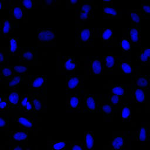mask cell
Returning <instances> with one entry per match:
<instances>
[{
	"label": "cell",
	"instance_id": "obj_1",
	"mask_svg": "<svg viewBox=\"0 0 150 150\" xmlns=\"http://www.w3.org/2000/svg\"><path fill=\"white\" fill-rule=\"evenodd\" d=\"M77 36L75 45L77 47H91L94 45L95 38L97 37V28H86L83 23H75Z\"/></svg>",
	"mask_w": 150,
	"mask_h": 150
},
{
	"label": "cell",
	"instance_id": "obj_2",
	"mask_svg": "<svg viewBox=\"0 0 150 150\" xmlns=\"http://www.w3.org/2000/svg\"><path fill=\"white\" fill-rule=\"evenodd\" d=\"M80 60L83 62L80 69L84 70L88 76L90 75H104L103 57L100 56H81Z\"/></svg>",
	"mask_w": 150,
	"mask_h": 150
},
{
	"label": "cell",
	"instance_id": "obj_3",
	"mask_svg": "<svg viewBox=\"0 0 150 150\" xmlns=\"http://www.w3.org/2000/svg\"><path fill=\"white\" fill-rule=\"evenodd\" d=\"M79 67L80 68V61L77 60L74 56H64L60 52L56 53L57 74L75 73L76 70Z\"/></svg>",
	"mask_w": 150,
	"mask_h": 150
},
{
	"label": "cell",
	"instance_id": "obj_4",
	"mask_svg": "<svg viewBox=\"0 0 150 150\" xmlns=\"http://www.w3.org/2000/svg\"><path fill=\"white\" fill-rule=\"evenodd\" d=\"M16 56L20 64L33 66L42 63L38 60V50L36 47H20Z\"/></svg>",
	"mask_w": 150,
	"mask_h": 150
},
{
	"label": "cell",
	"instance_id": "obj_5",
	"mask_svg": "<svg viewBox=\"0 0 150 150\" xmlns=\"http://www.w3.org/2000/svg\"><path fill=\"white\" fill-rule=\"evenodd\" d=\"M56 31L54 28H40L37 30V45L38 47L56 46Z\"/></svg>",
	"mask_w": 150,
	"mask_h": 150
},
{
	"label": "cell",
	"instance_id": "obj_6",
	"mask_svg": "<svg viewBox=\"0 0 150 150\" xmlns=\"http://www.w3.org/2000/svg\"><path fill=\"white\" fill-rule=\"evenodd\" d=\"M85 90L82 87L76 91L66 94V108L67 111L81 112L83 108V94Z\"/></svg>",
	"mask_w": 150,
	"mask_h": 150
},
{
	"label": "cell",
	"instance_id": "obj_7",
	"mask_svg": "<svg viewBox=\"0 0 150 150\" xmlns=\"http://www.w3.org/2000/svg\"><path fill=\"white\" fill-rule=\"evenodd\" d=\"M47 80L46 75L28 74L26 84L29 85V92H38L46 97Z\"/></svg>",
	"mask_w": 150,
	"mask_h": 150
},
{
	"label": "cell",
	"instance_id": "obj_8",
	"mask_svg": "<svg viewBox=\"0 0 150 150\" xmlns=\"http://www.w3.org/2000/svg\"><path fill=\"white\" fill-rule=\"evenodd\" d=\"M8 9L9 17L13 20L16 27L21 19H22L25 23L28 21V11L19 4L18 0H9Z\"/></svg>",
	"mask_w": 150,
	"mask_h": 150
},
{
	"label": "cell",
	"instance_id": "obj_9",
	"mask_svg": "<svg viewBox=\"0 0 150 150\" xmlns=\"http://www.w3.org/2000/svg\"><path fill=\"white\" fill-rule=\"evenodd\" d=\"M101 94L90 93L87 90L83 94V108L81 112H97Z\"/></svg>",
	"mask_w": 150,
	"mask_h": 150
},
{
	"label": "cell",
	"instance_id": "obj_10",
	"mask_svg": "<svg viewBox=\"0 0 150 150\" xmlns=\"http://www.w3.org/2000/svg\"><path fill=\"white\" fill-rule=\"evenodd\" d=\"M88 77L89 76L85 73L80 75L75 74L74 73L67 74L65 77L66 94H68L84 87L85 81L88 79Z\"/></svg>",
	"mask_w": 150,
	"mask_h": 150
},
{
	"label": "cell",
	"instance_id": "obj_11",
	"mask_svg": "<svg viewBox=\"0 0 150 150\" xmlns=\"http://www.w3.org/2000/svg\"><path fill=\"white\" fill-rule=\"evenodd\" d=\"M141 71L140 66H134L131 61L125 57L120 56L117 62V75H132L134 76Z\"/></svg>",
	"mask_w": 150,
	"mask_h": 150
},
{
	"label": "cell",
	"instance_id": "obj_12",
	"mask_svg": "<svg viewBox=\"0 0 150 150\" xmlns=\"http://www.w3.org/2000/svg\"><path fill=\"white\" fill-rule=\"evenodd\" d=\"M120 109L112 107L106 100L104 94L101 95L98 112H101L105 119L110 121V119H112L118 112H120Z\"/></svg>",
	"mask_w": 150,
	"mask_h": 150
},
{
	"label": "cell",
	"instance_id": "obj_13",
	"mask_svg": "<svg viewBox=\"0 0 150 150\" xmlns=\"http://www.w3.org/2000/svg\"><path fill=\"white\" fill-rule=\"evenodd\" d=\"M97 37L105 47H117L118 43L117 38L113 36V31L110 28H97Z\"/></svg>",
	"mask_w": 150,
	"mask_h": 150
},
{
	"label": "cell",
	"instance_id": "obj_14",
	"mask_svg": "<svg viewBox=\"0 0 150 150\" xmlns=\"http://www.w3.org/2000/svg\"><path fill=\"white\" fill-rule=\"evenodd\" d=\"M119 57L114 56L111 52L103 57L104 75H117V62Z\"/></svg>",
	"mask_w": 150,
	"mask_h": 150
},
{
	"label": "cell",
	"instance_id": "obj_15",
	"mask_svg": "<svg viewBox=\"0 0 150 150\" xmlns=\"http://www.w3.org/2000/svg\"><path fill=\"white\" fill-rule=\"evenodd\" d=\"M118 44L121 47L122 55L127 59L131 61V49L132 44L128 37L127 29L122 28L121 35Z\"/></svg>",
	"mask_w": 150,
	"mask_h": 150
},
{
	"label": "cell",
	"instance_id": "obj_16",
	"mask_svg": "<svg viewBox=\"0 0 150 150\" xmlns=\"http://www.w3.org/2000/svg\"><path fill=\"white\" fill-rule=\"evenodd\" d=\"M31 100L33 104V111L32 115L35 116L39 112L45 111L46 107V97L43 94L38 92H31Z\"/></svg>",
	"mask_w": 150,
	"mask_h": 150
},
{
	"label": "cell",
	"instance_id": "obj_17",
	"mask_svg": "<svg viewBox=\"0 0 150 150\" xmlns=\"http://www.w3.org/2000/svg\"><path fill=\"white\" fill-rule=\"evenodd\" d=\"M35 116L32 117L23 115H16L14 117V121L17 123L20 129L28 131H33L36 128L37 122Z\"/></svg>",
	"mask_w": 150,
	"mask_h": 150
},
{
	"label": "cell",
	"instance_id": "obj_18",
	"mask_svg": "<svg viewBox=\"0 0 150 150\" xmlns=\"http://www.w3.org/2000/svg\"><path fill=\"white\" fill-rule=\"evenodd\" d=\"M128 137L127 132H122L114 135L110 141L109 145L110 148L114 150L124 149L127 145Z\"/></svg>",
	"mask_w": 150,
	"mask_h": 150
},
{
	"label": "cell",
	"instance_id": "obj_19",
	"mask_svg": "<svg viewBox=\"0 0 150 150\" xmlns=\"http://www.w3.org/2000/svg\"><path fill=\"white\" fill-rule=\"evenodd\" d=\"M108 93L119 97L128 98L132 94V84H111L109 87Z\"/></svg>",
	"mask_w": 150,
	"mask_h": 150
},
{
	"label": "cell",
	"instance_id": "obj_20",
	"mask_svg": "<svg viewBox=\"0 0 150 150\" xmlns=\"http://www.w3.org/2000/svg\"><path fill=\"white\" fill-rule=\"evenodd\" d=\"M21 95L22 94L19 93L18 88L10 90L8 93V108L7 110V114L13 110L20 112L19 103Z\"/></svg>",
	"mask_w": 150,
	"mask_h": 150
},
{
	"label": "cell",
	"instance_id": "obj_21",
	"mask_svg": "<svg viewBox=\"0 0 150 150\" xmlns=\"http://www.w3.org/2000/svg\"><path fill=\"white\" fill-rule=\"evenodd\" d=\"M128 37L132 47H138L141 45V25L131 24L127 29Z\"/></svg>",
	"mask_w": 150,
	"mask_h": 150
},
{
	"label": "cell",
	"instance_id": "obj_22",
	"mask_svg": "<svg viewBox=\"0 0 150 150\" xmlns=\"http://www.w3.org/2000/svg\"><path fill=\"white\" fill-rule=\"evenodd\" d=\"M132 84V99L133 103H146L148 97L150 94L149 92L145 89L136 86L131 82Z\"/></svg>",
	"mask_w": 150,
	"mask_h": 150
},
{
	"label": "cell",
	"instance_id": "obj_23",
	"mask_svg": "<svg viewBox=\"0 0 150 150\" xmlns=\"http://www.w3.org/2000/svg\"><path fill=\"white\" fill-rule=\"evenodd\" d=\"M132 77L134 80H132V82L134 85L150 93V74L142 75L140 71L132 76Z\"/></svg>",
	"mask_w": 150,
	"mask_h": 150
},
{
	"label": "cell",
	"instance_id": "obj_24",
	"mask_svg": "<svg viewBox=\"0 0 150 150\" xmlns=\"http://www.w3.org/2000/svg\"><path fill=\"white\" fill-rule=\"evenodd\" d=\"M27 75L16 74L13 76L11 79L1 83V84H4L5 88L9 89L10 90L15 88H18V86H19L22 84H26Z\"/></svg>",
	"mask_w": 150,
	"mask_h": 150
},
{
	"label": "cell",
	"instance_id": "obj_25",
	"mask_svg": "<svg viewBox=\"0 0 150 150\" xmlns=\"http://www.w3.org/2000/svg\"><path fill=\"white\" fill-rule=\"evenodd\" d=\"M17 27L11 18H2L1 21V33L4 38H7L8 35L13 33Z\"/></svg>",
	"mask_w": 150,
	"mask_h": 150
},
{
	"label": "cell",
	"instance_id": "obj_26",
	"mask_svg": "<svg viewBox=\"0 0 150 150\" xmlns=\"http://www.w3.org/2000/svg\"><path fill=\"white\" fill-rule=\"evenodd\" d=\"M103 16L108 19H120L122 17V11L116 9L112 5H103Z\"/></svg>",
	"mask_w": 150,
	"mask_h": 150
},
{
	"label": "cell",
	"instance_id": "obj_27",
	"mask_svg": "<svg viewBox=\"0 0 150 150\" xmlns=\"http://www.w3.org/2000/svg\"><path fill=\"white\" fill-rule=\"evenodd\" d=\"M131 101H132V96L123 103L121 107L120 113L121 120L124 122L131 121Z\"/></svg>",
	"mask_w": 150,
	"mask_h": 150
},
{
	"label": "cell",
	"instance_id": "obj_28",
	"mask_svg": "<svg viewBox=\"0 0 150 150\" xmlns=\"http://www.w3.org/2000/svg\"><path fill=\"white\" fill-rule=\"evenodd\" d=\"M136 60L142 66H149L150 64V47H141L136 53Z\"/></svg>",
	"mask_w": 150,
	"mask_h": 150
},
{
	"label": "cell",
	"instance_id": "obj_29",
	"mask_svg": "<svg viewBox=\"0 0 150 150\" xmlns=\"http://www.w3.org/2000/svg\"><path fill=\"white\" fill-rule=\"evenodd\" d=\"M150 135V123H145L141 125V127L135 133V138L137 141L142 142L149 140Z\"/></svg>",
	"mask_w": 150,
	"mask_h": 150
},
{
	"label": "cell",
	"instance_id": "obj_30",
	"mask_svg": "<svg viewBox=\"0 0 150 150\" xmlns=\"http://www.w3.org/2000/svg\"><path fill=\"white\" fill-rule=\"evenodd\" d=\"M9 139L12 141H26L29 138V131L20 129L9 132Z\"/></svg>",
	"mask_w": 150,
	"mask_h": 150
},
{
	"label": "cell",
	"instance_id": "obj_31",
	"mask_svg": "<svg viewBox=\"0 0 150 150\" xmlns=\"http://www.w3.org/2000/svg\"><path fill=\"white\" fill-rule=\"evenodd\" d=\"M105 96V98L106 99V100L108 102V103L110 104H111L112 107H115V108H121L122 105L123 104V103L130 97H129L128 98H124V97H119L115 95H113L109 93H108L106 94H104Z\"/></svg>",
	"mask_w": 150,
	"mask_h": 150
},
{
	"label": "cell",
	"instance_id": "obj_32",
	"mask_svg": "<svg viewBox=\"0 0 150 150\" xmlns=\"http://www.w3.org/2000/svg\"><path fill=\"white\" fill-rule=\"evenodd\" d=\"M14 75L12 66L0 65V83L11 79Z\"/></svg>",
	"mask_w": 150,
	"mask_h": 150
},
{
	"label": "cell",
	"instance_id": "obj_33",
	"mask_svg": "<svg viewBox=\"0 0 150 150\" xmlns=\"http://www.w3.org/2000/svg\"><path fill=\"white\" fill-rule=\"evenodd\" d=\"M127 13L132 24L141 25V19H144L140 9H127Z\"/></svg>",
	"mask_w": 150,
	"mask_h": 150
},
{
	"label": "cell",
	"instance_id": "obj_34",
	"mask_svg": "<svg viewBox=\"0 0 150 150\" xmlns=\"http://www.w3.org/2000/svg\"><path fill=\"white\" fill-rule=\"evenodd\" d=\"M98 6L95 4L93 0H81V4L79 10L94 14Z\"/></svg>",
	"mask_w": 150,
	"mask_h": 150
},
{
	"label": "cell",
	"instance_id": "obj_35",
	"mask_svg": "<svg viewBox=\"0 0 150 150\" xmlns=\"http://www.w3.org/2000/svg\"><path fill=\"white\" fill-rule=\"evenodd\" d=\"M75 17V23H83L85 21L89 19H92L94 14L87 13L79 9L75 11L74 13Z\"/></svg>",
	"mask_w": 150,
	"mask_h": 150
},
{
	"label": "cell",
	"instance_id": "obj_36",
	"mask_svg": "<svg viewBox=\"0 0 150 150\" xmlns=\"http://www.w3.org/2000/svg\"><path fill=\"white\" fill-rule=\"evenodd\" d=\"M12 56L9 47H0V65L9 64L10 57Z\"/></svg>",
	"mask_w": 150,
	"mask_h": 150
},
{
	"label": "cell",
	"instance_id": "obj_37",
	"mask_svg": "<svg viewBox=\"0 0 150 150\" xmlns=\"http://www.w3.org/2000/svg\"><path fill=\"white\" fill-rule=\"evenodd\" d=\"M19 4L27 11L36 9L40 5L41 0H18Z\"/></svg>",
	"mask_w": 150,
	"mask_h": 150
},
{
	"label": "cell",
	"instance_id": "obj_38",
	"mask_svg": "<svg viewBox=\"0 0 150 150\" xmlns=\"http://www.w3.org/2000/svg\"><path fill=\"white\" fill-rule=\"evenodd\" d=\"M69 142L65 141H48L47 144L52 150H62L66 148Z\"/></svg>",
	"mask_w": 150,
	"mask_h": 150
},
{
	"label": "cell",
	"instance_id": "obj_39",
	"mask_svg": "<svg viewBox=\"0 0 150 150\" xmlns=\"http://www.w3.org/2000/svg\"><path fill=\"white\" fill-rule=\"evenodd\" d=\"M85 150H91L94 146V134L92 131H86L84 133Z\"/></svg>",
	"mask_w": 150,
	"mask_h": 150
},
{
	"label": "cell",
	"instance_id": "obj_40",
	"mask_svg": "<svg viewBox=\"0 0 150 150\" xmlns=\"http://www.w3.org/2000/svg\"><path fill=\"white\" fill-rule=\"evenodd\" d=\"M9 47L11 56H16V54L20 49V47L19 46V39L15 37L10 38Z\"/></svg>",
	"mask_w": 150,
	"mask_h": 150
},
{
	"label": "cell",
	"instance_id": "obj_41",
	"mask_svg": "<svg viewBox=\"0 0 150 150\" xmlns=\"http://www.w3.org/2000/svg\"><path fill=\"white\" fill-rule=\"evenodd\" d=\"M141 4V12L145 19H150V1H142Z\"/></svg>",
	"mask_w": 150,
	"mask_h": 150
},
{
	"label": "cell",
	"instance_id": "obj_42",
	"mask_svg": "<svg viewBox=\"0 0 150 150\" xmlns=\"http://www.w3.org/2000/svg\"><path fill=\"white\" fill-rule=\"evenodd\" d=\"M14 75L16 74H23V75H27L28 74L29 69L28 66L24 65V64H18L12 66Z\"/></svg>",
	"mask_w": 150,
	"mask_h": 150
},
{
	"label": "cell",
	"instance_id": "obj_43",
	"mask_svg": "<svg viewBox=\"0 0 150 150\" xmlns=\"http://www.w3.org/2000/svg\"><path fill=\"white\" fill-rule=\"evenodd\" d=\"M8 108V93L0 96V112H7Z\"/></svg>",
	"mask_w": 150,
	"mask_h": 150
},
{
	"label": "cell",
	"instance_id": "obj_44",
	"mask_svg": "<svg viewBox=\"0 0 150 150\" xmlns=\"http://www.w3.org/2000/svg\"><path fill=\"white\" fill-rule=\"evenodd\" d=\"M0 125L2 131H7L8 129L9 121L7 112H0Z\"/></svg>",
	"mask_w": 150,
	"mask_h": 150
},
{
	"label": "cell",
	"instance_id": "obj_45",
	"mask_svg": "<svg viewBox=\"0 0 150 150\" xmlns=\"http://www.w3.org/2000/svg\"><path fill=\"white\" fill-rule=\"evenodd\" d=\"M68 150H85L84 141H71Z\"/></svg>",
	"mask_w": 150,
	"mask_h": 150
},
{
	"label": "cell",
	"instance_id": "obj_46",
	"mask_svg": "<svg viewBox=\"0 0 150 150\" xmlns=\"http://www.w3.org/2000/svg\"><path fill=\"white\" fill-rule=\"evenodd\" d=\"M81 0H66V8L67 9L77 10L80 8Z\"/></svg>",
	"mask_w": 150,
	"mask_h": 150
},
{
	"label": "cell",
	"instance_id": "obj_47",
	"mask_svg": "<svg viewBox=\"0 0 150 150\" xmlns=\"http://www.w3.org/2000/svg\"><path fill=\"white\" fill-rule=\"evenodd\" d=\"M61 3L60 0H41L40 5L43 9H45L47 7L56 6Z\"/></svg>",
	"mask_w": 150,
	"mask_h": 150
},
{
	"label": "cell",
	"instance_id": "obj_48",
	"mask_svg": "<svg viewBox=\"0 0 150 150\" xmlns=\"http://www.w3.org/2000/svg\"><path fill=\"white\" fill-rule=\"evenodd\" d=\"M32 93L31 92H28V93L22 94L21 95V98L19 103V108H20V112L22 111V110L24 108L25 105L27 103V102L30 100L31 97Z\"/></svg>",
	"mask_w": 150,
	"mask_h": 150
},
{
	"label": "cell",
	"instance_id": "obj_49",
	"mask_svg": "<svg viewBox=\"0 0 150 150\" xmlns=\"http://www.w3.org/2000/svg\"><path fill=\"white\" fill-rule=\"evenodd\" d=\"M33 110H34V108H33V102H32L31 98H30V100L27 102V103L25 105L24 108L22 110L21 112L22 113V114L28 113V114H32V112L33 111Z\"/></svg>",
	"mask_w": 150,
	"mask_h": 150
},
{
	"label": "cell",
	"instance_id": "obj_50",
	"mask_svg": "<svg viewBox=\"0 0 150 150\" xmlns=\"http://www.w3.org/2000/svg\"><path fill=\"white\" fill-rule=\"evenodd\" d=\"M25 146L21 144H15L10 146L8 150H24Z\"/></svg>",
	"mask_w": 150,
	"mask_h": 150
},
{
	"label": "cell",
	"instance_id": "obj_51",
	"mask_svg": "<svg viewBox=\"0 0 150 150\" xmlns=\"http://www.w3.org/2000/svg\"><path fill=\"white\" fill-rule=\"evenodd\" d=\"M9 1H6V0H2L0 2V8L1 9H8L9 6Z\"/></svg>",
	"mask_w": 150,
	"mask_h": 150
},
{
	"label": "cell",
	"instance_id": "obj_52",
	"mask_svg": "<svg viewBox=\"0 0 150 150\" xmlns=\"http://www.w3.org/2000/svg\"><path fill=\"white\" fill-rule=\"evenodd\" d=\"M103 5H112V1L111 0H105L103 1Z\"/></svg>",
	"mask_w": 150,
	"mask_h": 150
},
{
	"label": "cell",
	"instance_id": "obj_53",
	"mask_svg": "<svg viewBox=\"0 0 150 150\" xmlns=\"http://www.w3.org/2000/svg\"><path fill=\"white\" fill-rule=\"evenodd\" d=\"M24 150H33V149H31L30 148L28 147V146H25Z\"/></svg>",
	"mask_w": 150,
	"mask_h": 150
},
{
	"label": "cell",
	"instance_id": "obj_54",
	"mask_svg": "<svg viewBox=\"0 0 150 150\" xmlns=\"http://www.w3.org/2000/svg\"><path fill=\"white\" fill-rule=\"evenodd\" d=\"M148 108H149V115H150V103H149V107H148Z\"/></svg>",
	"mask_w": 150,
	"mask_h": 150
},
{
	"label": "cell",
	"instance_id": "obj_55",
	"mask_svg": "<svg viewBox=\"0 0 150 150\" xmlns=\"http://www.w3.org/2000/svg\"><path fill=\"white\" fill-rule=\"evenodd\" d=\"M149 32H150V29H149Z\"/></svg>",
	"mask_w": 150,
	"mask_h": 150
},
{
	"label": "cell",
	"instance_id": "obj_56",
	"mask_svg": "<svg viewBox=\"0 0 150 150\" xmlns=\"http://www.w3.org/2000/svg\"><path fill=\"white\" fill-rule=\"evenodd\" d=\"M149 91H150V90H149Z\"/></svg>",
	"mask_w": 150,
	"mask_h": 150
}]
</instances>
